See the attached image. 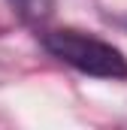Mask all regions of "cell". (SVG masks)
<instances>
[{"label": "cell", "instance_id": "obj_1", "mask_svg": "<svg viewBox=\"0 0 127 130\" xmlns=\"http://www.w3.org/2000/svg\"><path fill=\"white\" fill-rule=\"evenodd\" d=\"M42 45L64 64L73 70L85 73V76H97V79H127V58L112 45L103 42L91 33L73 30V27H61V30H49L42 36Z\"/></svg>", "mask_w": 127, "mask_h": 130}, {"label": "cell", "instance_id": "obj_2", "mask_svg": "<svg viewBox=\"0 0 127 130\" xmlns=\"http://www.w3.org/2000/svg\"><path fill=\"white\" fill-rule=\"evenodd\" d=\"M9 6L24 24H42L55 12V0H9Z\"/></svg>", "mask_w": 127, "mask_h": 130}]
</instances>
